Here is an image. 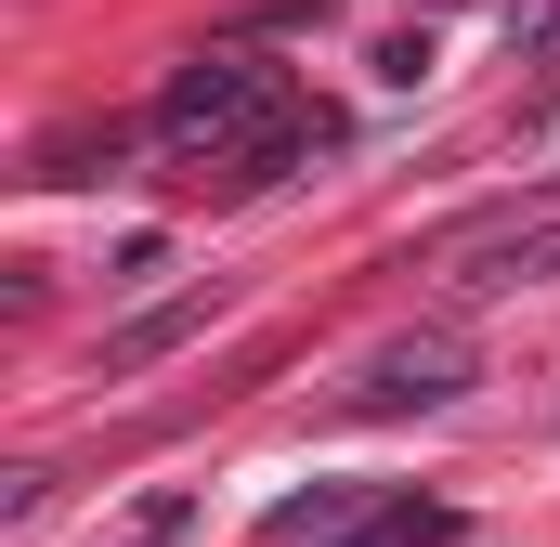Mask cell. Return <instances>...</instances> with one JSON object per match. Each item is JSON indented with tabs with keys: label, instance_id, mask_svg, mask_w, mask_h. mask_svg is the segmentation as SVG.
<instances>
[{
	"label": "cell",
	"instance_id": "cell-3",
	"mask_svg": "<svg viewBox=\"0 0 560 547\" xmlns=\"http://www.w3.org/2000/svg\"><path fill=\"white\" fill-rule=\"evenodd\" d=\"M548 274H560V222H535V235H482L456 287H469V300H495V287H548Z\"/></svg>",
	"mask_w": 560,
	"mask_h": 547
},
{
	"label": "cell",
	"instance_id": "cell-1",
	"mask_svg": "<svg viewBox=\"0 0 560 547\" xmlns=\"http://www.w3.org/2000/svg\"><path fill=\"white\" fill-rule=\"evenodd\" d=\"M261 131H287V79L261 53H196V66H170V92H156V143H170V156H248Z\"/></svg>",
	"mask_w": 560,
	"mask_h": 547
},
{
	"label": "cell",
	"instance_id": "cell-4",
	"mask_svg": "<svg viewBox=\"0 0 560 547\" xmlns=\"http://www.w3.org/2000/svg\"><path fill=\"white\" fill-rule=\"evenodd\" d=\"M183 535H196V496H183V482H156V496L131 509V547H183Z\"/></svg>",
	"mask_w": 560,
	"mask_h": 547
},
{
	"label": "cell",
	"instance_id": "cell-2",
	"mask_svg": "<svg viewBox=\"0 0 560 547\" xmlns=\"http://www.w3.org/2000/svg\"><path fill=\"white\" fill-rule=\"evenodd\" d=\"M469 392V352L456 339H405V352H378V379L352 392V417H405V405H456Z\"/></svg>",
	"mask_w": 560,
	"mask_h": 547
},
{
	"label": "cell",
	"instance_id": "cell-5",
	"mask_svg": "<svg viewBox=\"0 0 560 547\" xmlns=\"http://www.w3.org/2000/svg\"><path fill=\"white\" fill-rule=\"evenodd\" d=\"M196 313H209V300H170V313H143V326H118V352H105V365H143V352H170V339H183Z\"/></svg>",
	"mask_w": 560,
	"mask_h": 547
}]
</instances>
